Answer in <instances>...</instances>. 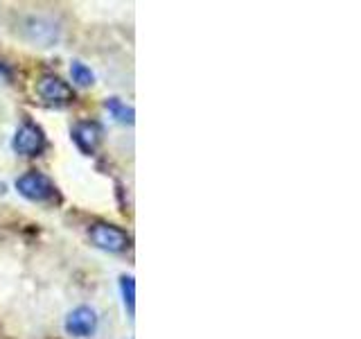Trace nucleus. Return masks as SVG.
<instances>
[{
    "label": "nucleus",
    "mask_w": 361,
    "mask_h": 339,
    "mask_svg": "<svg viewBox=\"0 0 361 339\" xmlns=\"http://www.w3.org/2000/svg\"><path fill=\"white\" fill-rule=\"evenodd\" d=\"M14 188L18 190L20 197H25L32 203H48L56 197V186L54 181L39 172V170H27L20 177H16Z\"/></svg>",
    "instance_id": "f257e3e1"
},
{
    "label": "nucleus",
    "mask_w": 361,
    "mask_h": 339,
    "mask_svg": "<svg viewBox=\"0 0 361 339\" xmlns=\"http://www.w3.org/2000/svg\"><path fill=\"white\" fill-rule=\"evenodd\" d=\"M88 237L97 249L102 251H109V254H122L127 251L129 244H131V237L129 233L120 229L116 224H109V222H95L88 226Z\"/></svg>",
    "instance_id": "f03ea898"
},
{
    "label": "nucleus",
    "mask_w": 361,
    "mask_h": 339,
    "mask_svg": "<svg viewBox=\"0 0 361 339\" xmlns=\"http://www.w3.org/2000/svg\"><path fill=\"white\" fill-rule=\"evenodd\" d=\"M48 147V138H45L43 129L39 124H34L32 120H25L18 124V129L11 136V150L18 156H39Z\"/></svg>",
    "instance_id": "7ed1b4c3"
},
{
    "label": "nucleus",
    "mask_w": 361,
    "mask_h": 339,
    "mask_svg": "<svg viewBox=\"0 0 361 339\" xmlns=\"http://www.w3.org/2000/svg\"><path fill=\"white\" fill-rule=\"evenodd\" d=\"M99 328V314L90 305H77L63 319V331L73 339H90Z\"/></svg>",
    "instance_id": "20e7f679"
},
{
    "label": "nucleus",
    "mask_w": 361,
    "mask_h": 339,
    "mask_svg": "<svg viewBox=\"0 0 361 339\" xmlns=\"http://www.w3.org/2000/svg\"><path fill=\"white\" fill-rule=\"evenodd\" d=\"M23 37L39 48H54L61 41V28L48 16H30L23 23Z\"/></svg>",
    "instance_id": "39448f33"
},
{
    "label": "nucleus",
    "mask_w": 361,
    "mask_h": 339,
    "mask_svg": "<svg viewBox=\"0 0 361 339\" xmlns=\"http://www.w3.org/2000/svg\"><path fill=\"white\" fill-rule=\"evenodd\" d=\"M34 90H37V95L41 97V102H45V105H54V107L71 105V102L75 100L73 86L68 82H63L61 77L50 75V73L39 77V82H37V86H34Z\"/></svg>",
    "instance_id": "423d86ee"
},
{
    "label": "nucleus",
    "mask_w": 361,
    "mask_h": 339,
    "mask_svg": "<svg viewBox=\"0 0 361 339\" xmlns=\"http://www.w3.org/2000/svg\"><path fill=\"white\" fill-rule=\"evenodd\" d=\"M71 138L73 143L77 145V150L86 154V156H93L95 150H97V145L102 141V131L95 122H88V120H79L73 124V129H71Z\"/></svg>",
    "instance_id": "0eeeda50"
},
{
    "label": "nucleus",
    "mask_w": 361,
    "mask_h": 339,
    "mask_svg": "<svg viewBox=\"0 0 361 339\" xmlns=\"http://www.w3.org/2000/svg\"><path fill=\"white\" fill-rule=\"evenodd\" d=\"M104 109H106V113L118 124H129V127H131V124L135 122V111H133V107L127 105L124 100L116 97V95H111V97L104 100Z\"/></svg>",
    "instance_id": "6e6552de"
},
{
    "label": "nucleus",
    "mask_w": 361,
    "mask_h": 339,
    "mask_svg": "<svg viewBox=\"0 0 361 339\" xmlns=\"http://www.w3.org/2000/svg\"><path fill=\"white\" fill-rule=\"evenodd\" d=\"M120 294H122V303L127 308L129 316L135 314V280L131 274H122L120 276Z\"/></svg>",
    "instance_id": "1a4fd4ad"
},
{
    "label": "nucleus",
    "mask_w": 361,
    "mask_h": 339,
    "mask_svg": "<svg viewBox=\"0 0 361 339\" xmlns=\"http://www.w3.org/2000/svg\"><path fill=\"white\" fill-rule=\"evenodd\" d=\"M71 77H73V82L77 86H84V88L95 84V73L90 71V68L84 61H77V59L71 64Z\"/></svg>",
    "instance_id": "9d476101"
}]
</instances>
